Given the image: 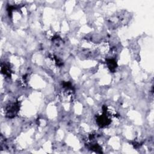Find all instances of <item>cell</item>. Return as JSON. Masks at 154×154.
I'll return each instance as SVG.
<instances>
[{
    "instance_id": "6da1fadb",
    "label": "cell",
    "mask_w": 154,
    "mask_h": 154,
    "mask_svg": "<svg viewBox=\"0 0 154 154\" xmlns=\"http://www.w3.org/2000/svg\"><path fill=\"white\" fill-rule=\"evenodd\" d=\"M19 109V103L18 102H15L10 104L7 107V116L9 118L13 117L16 116Z\"/></svg>"
},
{
    "instance_id": "7a4b0ae2",
    "label": "cell",
    "mask_w": 154,
    "mask_h": 154,
    "mask_svg": "<svg viewBox=\"0 0 154 154\" xmlns=\"http://www.w3.org/2000/svg\"><path fill=\"white\" fill-rule=\"evenodd\" d=\"M104 112L102 115L99 116L97 117V122L100 127H103L105 126L108 125L110 123V120L108 119V116H106V109L103 111Z\"/></svg>"
},
{
    "instance_id": "3957f363",
    "label": "cell",
    "mask_w": 154,
    "mask_h": 154,
    "mask_svg": "<svg viewBox=\"0 0 154 154\" xmlns=\"http://www.w3.org/2000/svg\"><path fill=\"white\" fill-rule=\"evenodd\" d=\"M106 61H107V65L109 69L111 71H114L117 67V63L116 60L114 59H109V60H107Z\"/></svg>"
}]
</instances>
